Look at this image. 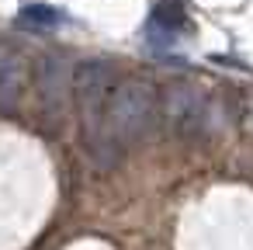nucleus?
Returning <instances> with one entry per match:
<instances>
[{
	"label": "nucleus",
	"mask_w": 253,
	"mask_h": 250,
	"mask_svg": "<svg viewBox=\"0 0 253 250\" xmlns=\"http://www.w3.org/2000/svg\"><path fill=\"white\" fill-rule=\"evenodd\" d=\"M115 91V66L101 56L84 59L73 66V101L80 108V132H84V150L87 156L111 170L122 160V146L115 143L111 129H108V101Z\"/></svg>",
	"instance_id": "1"
},
{
	"label": "nucleus",
	"mask_w": 253,
	"mask_h": 250,
	"mask_svg": "<svg viewBox=\"0 0 253 250\" xmlns=\"http://www.w3.org/2000/svg\"><path fill=\"white\" fill-rule=\"evenodd\" d=\"M163 115V98L149 80H122L108 101V129L122 150L142 143Z\"/></svg>",
	"instance_id": "2"
},
{
	"label": "nucleus",
	"mask_w": 253,
	"mask_h": 250,
	"mask_svg": "<svg viewBox=\"0 0 253 250\" xmlns=\"http://www.w3.org/2000/svg\"><path fill=\"white\" fill-rule=\"evenodd\" d=\"M163 118L177 136L198 139L215 125V104L205 91L187 87V84H173L163 94Z\"/></svg>",
	"instance_id": "3"
},
{
	"label": "nucleus",
	"mask_w": 253,
	"mask_h": 250,
	"mask_svg": "<svg viewBox=\"0 0 253 250\" xmlns=\"http://www.w3.org/2000/svg\"><path fill=\"white\" fill-rule=\"evenodd\" d=\"M35 94H39V104H42L49 122H59L66 115V104L73 98V66H70L66 56L49 52V56L39 59V66H35Z\"/></svg>",
	"instance_id": "4"
},
{
	"label": "nucleus",
	"mask_w": 253,
	"mask_h": 250,
	"mask_svg": "<svg viewBox=\"0 0 253 250\" xmlns=\"http://www.w3.org/2000/svg\"><path fill=\"white\" fill-rule=\"evenodd\" d=\"M28 87L25 52L11 42H0V111H14Z\"/></svg>",
	"instance_id": "5"
},
{
	"label": "nucleus",
	"mask_w": 253,
	"mask_h": 250,
	"mask_svg": "<svg viewBox=\"0 0 253 250\" xmlns=\"http://www.w3.org/2000/svg\"><path fill=\"white\" fill-rule=\"evenodd\" d=\"M187 25V14H184V7L177 4V0H160L156 4V11H153V32H163V39H170V35H177L180 28Z\"/></svg>",
	"instance_id": "6"
},
{
	"label": "nucleus",
	"mask_w": 253,
	"mask_h": 250,
	"mask_svg": "<svg viewBox=\"0 0 253 250\" xmlns=\"http://www.w3.org/2000/svg\"><path fill=\"white\" fill-rule=\"evenodd\" d=\"M21 18H25V21H39V25H56V21H59V14H56L52 7H42V4H28V7L21 11Z\"/></svg>",
	"instance_id": "7"
}]
</instances>
